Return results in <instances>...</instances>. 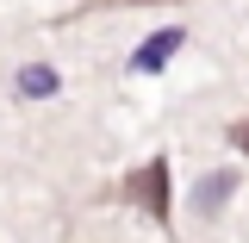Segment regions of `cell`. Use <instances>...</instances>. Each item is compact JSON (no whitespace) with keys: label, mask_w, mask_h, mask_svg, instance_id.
I'll return each instance as SVG.
<instances>
[{"label":"cell","mask_w":249,"mask_h":243,"mask_svg":"<svg viewBox=\"0 0 249 243\" xmlns=\"http://www.w3.org/2000/svg\"><path fill=\"white\" fill-rule=\"evenodd\" d=\"M112 200H124V206H143L156 224H168V218H175V193H168V156H156V162H143L137 175H124V181L112 187Z\"/></svg>","instance_id":"1"},{"label":"cell","mask_w":249,"mask_h":243,"mask_svg":"<svg viewBox=\"0 0 249 243\" xmlns=\"http://www.w3.org/2000/svg\"><path fill=\"white\" fill-rule=\"evenodd\" d=\"M181 44H187V31H175V25H168V31H156L150 44H143V50L131 56V75H156L162 62H168L175 50H181Z\"/></svg>","instance_id":"2"},{"label":"cell","mask_w":249,"mask_h":243,"mask_svg":"<svg viewBox=\"0 0 249 243\" xmlns=\"http://www.w3.org/2000/svg\"><path fill=\"white\" fill-rule=\"evenodd\" d=\"M231 193H237V175H231V168H224V175H206V187L193 193V218H218L231 206Z\"/></svg>","instance_id":"3"},{"label":"cell","mask_w":249,"mask_h":243,"mask_svg":"<svg viewBox=\"0 0 249 243\" xmlns=\"http://www.w3.org/2000/svg\"><path fill=\"white\" fill-rule=\"evenodd\" d=\"M19 93H31V100H50V93H56V69H50V62H31V69H19Z\"/></svg>","instance_id":"4"},{"label":"cell","mask_w":249,"mask_h":243,"mask_svg":"<svg viewBox=\"0 0 249 243\" xmlns=\"http://www.w3.org/2000/svg\"><path fill=\"white\" fill-rule=\"evenodd\" d=\"M224 137H231V150H243V156H249V119H237L231 131H224Z\"/></svg>","instance_id":"5"}]
</instances>
